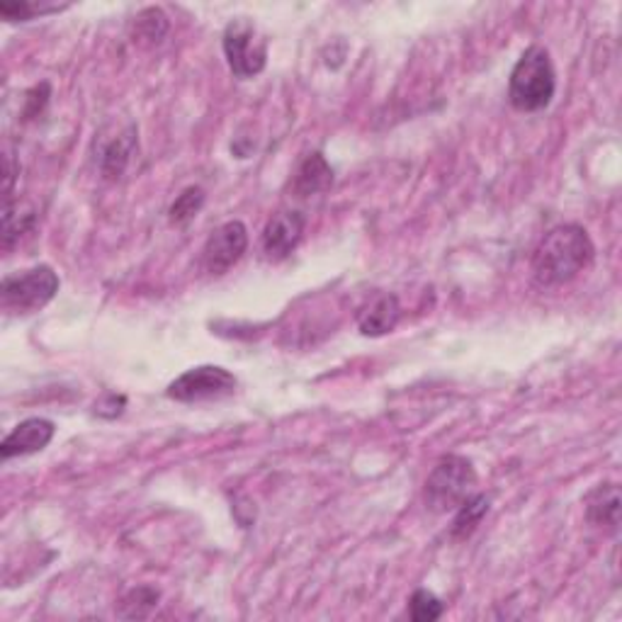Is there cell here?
Returning <instances> with one entry per match:
<instances>
[{
	"label": "cell",
	"instance_id": "cell-5",
	"mask_svg": "<svg viewBox=\"0 0 622 622\" xmlns=\"http://www.w3.org/2000/svg\"><path fill=\"white\" fill-rule=\"evenodd\" d=\"M224 57L236 79H254L266 69L268 42L248 17H236L226 25L222 37Z\"/></svg>",
	"mask_w": 622,
	"mask_h": 622
},
{
	"label": "cell",
	"instance_id": "cell-20",
	"mask_svg": "<svg viewBox=\"0 0 622 622\" xmlns=\"http://www.w3.org/2000/svg\"><path fill=\"white\" fill-rule=\"evenodd\" d=\"M61 10V5H42V3H30V0H20V3H0V15H3L8 23H25V20H32L37 15H47V13H57Z\"/></svg>",
	"mask_w": 622,
	"mask_h": 622
},
{
	"label": "cell",
	"instance_id": "cell-6",
	"mask_svg": "<svg viewBox=\"0 0 622 622\" xmlns=\"http://www.w3.org/2000/svg\"><path fill=\"white\" fill-rule=\"evenodd\" d=\"M236 391V377L220 365H202L183 373L173 379L166 395L180 403H200V401H220L232 397Z\"/></svg>",
	"mask_w": 622,
	"mask_h": 622
},
{
	"label": "cell",
	"instance_id": "cell-7",
	"mask_svg": "<svg viewBox=\"0 0 622 622\" xmlns=\"http://www.w3.org/2000/svg\"><path fill=\"white\" fill-rule=\"evenodd\" d=\"M248 248V228L244 222H226L207 238L202 248V266L210 275H224L238 260L244 258Z\"/></svg>",
	"mask_w": 622,
	"mask_h": 622
},
{
	"label": "cell",
	"instance_id": "cell-18",
	"mask_svg": "<svg viewBox=\"0 0 622 622\" xmlns=\"http://www.w3.org/2000/svg\"><path fill=\"white\" fill-rule=\"evenodd\" d=\"M409 608H411V618L416 622H433L445 613L443 600L435 594L425 591V588H419V591L411 596Z\"/></svg>",
	"mask_w": 622,
	"mask_h": 622
},
{
	"label": "cell",
	"instance_id": "cell-15",
	"mask_svg": "<svg viewBox=\"0 0 622 622\" xmlns=\"http://www.w3.org/2000/svg\"><path fill=\"white\" fill-rule=\"evenodd\" d=\"M32 224H35V212L20 210V202L15 204L13 200H8L3 214V248H13L15 242H20V236H23Z\"/></svg>",
	"mask_w": 622,
	"mask_h": 622
},
{
	"label": "cell",
	"instance_id": "cell-13",
	"mask_svg": "<svg viewBox=\"0 0 622 622\" xmlns=\"http://www.w3.org/2000/svg\"><path fill=\"white\" fill-rule=\"evenodd\" d=\"M586 518L591 526L615 532L620 526V491L615 484H600L586 498Z\"/></svg>",
	"mask_w": 622,
	"mask_h": 622
},
{
	"label": "cell",
	"instance_id": "cell-16",
	"mask_svg": "<svg viewBox=\"0 0 622 622\" xmlns=\"http://www.w3.org/2000/svg\"><path fill=\"white\" fill-rule=\"evenodd\" d=\"M159 588L154 586H137L129 591L119 608V618H146L151 610L159 606Z\"/></svg>",
	"mask_w": 622,
	"mask_h": 622
},
{
	"label": "cell",
	"instance_id": "cell-8",
	"mask_svg": "<svg viewBox=\"0 0 622 622\" xmlns=\"http://www.w3.org/2000/svg\"><path fill=\"white\" fill-rule=\"evenodd\" d=\"M304 224H307V220H304L302 212H278L272 216L263 228V236H260L266 258L285 260L302 242Z\"/></svg>",
	"mask_w": 622,
	"mask_h": 622
},
{
	"label": "cell",
	"instance_id": "cell-3",
	"mask_svg": "<svg viewBox=\"0 0 622 622\" xmlns=\"http://www.w3.org/2000/svg\"><path fill=\"white\" fill-rule=\"evenodd\" d=\"M477 472L472 462L460 455H445L431 469L423 486V501L433 513L457 510L474 494Z\"/></svg>",
	"mask_w": 622,
	"mask_h": 622
},
{
	"label": "cell",
	"instance_id": "cell-4",
	"mask_svg": "<svg viewBox=\"0 0 622 622\" xmlns=\"http://www.w3.org/2000/svg\"><path fill=\"white\" fill-rule=\"evenodd\" d=\"M59 292V275L49 266L32 268L23 275H8L0 287L3 309L25 316L45 309Z\"/></svg>",
	"mask_w": 622,
	"mask_h": 622
},
{
	"label": "cell",
	"instance_id": "cell-14",
	"mask_svg": "<svg viewBox=\"0 0 622 622\" xmlns=\"http://www.w3.org/2000/svg\"><path fill=\"white\" fill-rule=\"evenodd\" d=\"M489 513V498L484 494H472L465 504L457 508L455 520H453V538L455 540H467L469 535L477 530L479 523Z\"/></svg>",
	"mask_w": 622,
	"mask_h": 622
},
{
	"label": "cell",
	"instance_id": "cell-11",
	"mask_svg": "<svg viewBox=\"0 0 622 622\" xmlns=\"http://www.w3.org/2000/svg\"><path fill=\"white\" fill-rule=\"evenodd\" d=\"M401 319V304L397 294H377L375 300H369L363 309L357 312V329L365 336H387L397 329Z\"/></svg>",
	"mask_w": 622,
	"mask_h": 622
},
{
	"label": "cell",
	"instance_id": "cell-12",
	"mask_svg": "<svg viewBox=\"0 0 622 622\" xmlns=\"http://www.w3.org/2000/svg\"><path fill=\"white\" fill-rule=\"evenodd\" d=\"M331 185H333V168L319 151H314V154L304 159L292 178V190L297 198H312V195L326 192Z\"/></svg>",
	"mask_w": 622,
	"mask_h": 622
},
{
	"label": "cell",
	"instance_id": "cell-17",
	"mask_svg": "<svg viewBox=\"0 0 622 622\" xmlns=\"http://www.w3.org/2000/svg\"><path fill=\"white\" fill-rule=\"evenodd\" d=\"M168 32V20L159 8H149L144 13L137 15L134 23V37L139 42H149V45H159Z\"/></svg>",
	"mask_w": 622,
	"mask_h": 622
},
{
	"label": "cell",
	"instance_id": "cell-1",
	"mask_svg": "<svg viewBox=\"0 0 622 622\" xmlns=\"http://www.w3.org/2000/svg\"><path fill=\"white\" fill-rule=\"evenodd\" d=\"M596 248L584 226L562 224L544 234L532 254V278L540 287H560L594 263Z\"/></svg>",
	"mask_w": 622,
	"mask_h": 622
},
{
	"label": "cell",
	"instance_id": "cell-2",
	"mask_svg": "<svg viewBox=\"0 0 622 622\" xmlns=\"http://www.w3.org/2000/svg\"><path fill=\"white\" fill-rule=\"evenodd\" d=\"M554 67L550 51L530 47L510 71L508 101L518 113H540L554 97Z\"/></svg>",
	"mask_w": 622,
	"mask_h": 622
},
{
	"label": "cell",
	"instance_id": "cell-10",
	"mask_svg": "<svg viewBox=\"0 0 622 622\" xmlns=\"http://www.w3.org/2000/svg\"><path fill=\"white\" fill-rule=\"evenodd\" d=\"M137 149V129L134 125L117 127V132L110 139L101 141V151H97V168H101L105 180H117L127 171L129 161L134 156Z\"/></svg>",
	"mask_w": 622,
	"mask_h": 622
},
{
	"label": "cell",
	"instance_id": "cell-19",
	"mask_svg": "<svg viewBox=\"0 0 622 622\" xmlns=\"http://www.w3.org/2000/svg\"><path fill=\"white\" fill-rule=\"evenodd\" d=\"M204 204V190L202 188H188L180 198L171 204V222L173 224H188L192 216H198Z\"/></svg>",
	"mask_w": 622,
	"mask_h": 622
},
{
	"label": "cell",
	"instance_id": "cell-9",
	"mask_svg": "<svg viewBox=\"0 0 622 622\" xmlns=\"http://www.w3.org/2000/svg\"><path fill=\"white\" fill-rule=\"evenodd\" d=\"M54 433H57V425H54L49 419H27L23 423H17L15 429L5 435L3 445H0L3 460H13V457L45 450V447L51 443Z\"/></svg>",
	"mask_w": 622,
	"mask_h": 622
}]
</instances>
